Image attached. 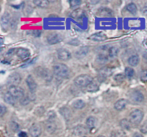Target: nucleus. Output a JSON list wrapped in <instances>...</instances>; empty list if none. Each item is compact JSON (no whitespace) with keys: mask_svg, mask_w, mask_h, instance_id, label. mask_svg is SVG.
<instances>
[{"mask_svg":"<svg viewBox=\"0 0 147 137\" xmlns=\"http://www.w3.org/2000/svg\"><path fill=\"white\" fill-rule=\"evenodd\" d=\"M15 52H17V50H15V49H10V50H8V52L7 53V55L11 56Z\"/></svg>","mask_w":147,"mask_h":137,"instance_id":"40","label":"nucleus"},{"mask_svg":"<svg viewBox=\"0 0 147 137\" xmlns=\"http://www.w3.org/2000/svg\"><path fill=\"white\" fill-rule=\"evenodd\" d=\"M93 81V78L89 75L83 74L78 76L75 78L74 83L78 87H86L87 88L92 82Z\"/></svg>","mask_w":147,"mask_h":137,"instance_id":"2","label":"nucleus"},{"mask_svg":"<svg viewBox=\"0 0 147 137\" xmlns=\"http://www.w3.org/2000/svg\"><path fill=\"white\" fill-rule=\"evenodd\" d=\"M16 54H17V57L19 58H20L22 60H25L27 59H28L30 55V51L27 49L22 48V47H20V48L17 49V52H16Z\"/></svg>","mask_w":147,"mask_h":137,"instance_id":"10","label":"nucleus"},{"mask_svg":"<svg viewBox=\"0 0 147 137\" xmlns=\"http://www.w3.org/2000/svg\"><path fill=\"white\" fill-rule=\"evenodd\" d=\"M83 137H86V136H83Z\"/></svg>","mask_w":147,"mask_h":137,"instance_id":"45","label":"nucleus"},{"mask_svg":"<svg viewBox=\"0 0 147 137\" xmlns=\"http://www.w3.org/2000/svg\"><path fill=\"white\" fill-rule=\"evenodd\" d=\"M130 98L132 101L136 103H142L144 100V96L139 90H134L130 95Z\"/></svg>","mask_w":147,"mask_h":137,"instance_id":"9","label":"nucleus"},{"mask_svg":"<svg viewBox=\"0 0 147 137\" xmlns=\"http://www.w3.org/2000/svg\"><path fill=\"white\" fill-rule=\"evenodd\" d=\"M134 70L132 67H126V69H125V76H126L127 78H131L134 77Z\"/></svg>","mask_w":147,"mask_h":137,"instance_id":"29","label":"nucleus"},{"mask_svg":"<svg viewBox=\"0 0 147 137\" xmlns=\"http://www.w3.org/2000/svg\"><path fill=\"white\" fill-rule=\"evenodd\" d=\"M1 27L4 30H7L10 24V16L8 13H5L1 18Z\"/></svg>","mask_w":147,"mask_h":137,"instance_id":"13","label":"nucleus"},{"mask_svg":"<svg viewBox=\"0 0 147 137\" xmlns=\"http://www.w3.org/2000/svg\"><path fill=\"white\" fill-rule=\"evenodd\" d=\"M112 74V70H111L109 67H105V68L101 69L100 70V73H99V76L101 78H107L109 76H111Z\"/></svg>","mask_w":147,"mask_h":137,"instance_id":"21","label":"nucleus"},{"mask_svg":"<svg viewBox=\"0 0 147 137\" xmlns=\"http://www.w3.org/2000/svg\"><path fill=\"white\" fill-rule=\"evenodd\" d=\"M29 132L32 137H39L42 134V128L37 124H34L30 128Z\"/></svg>","mask_w":147,"mask_h":137,"instance_id":"8","label":"nucleus"},{"mask_svg":"<svg viewBox=\"0 0 147 137\" xmlns=\"http://www.w3.org/2000/svg\"><path fill=\"white\" fill-rule=\"evenodd\" d=\"M125 78H126V76H125V75H123V74H122V73H119V74H117L114 77V80L119 83H122V82H123V80H125Z\"/></svg>","mask_w":147,"mask_h":137,"instance_id":"34","label":"nucleus"},{"mask_svg":"<svg viewBox=\"0 0 147 137\" xmlns=\"http://www.w3.org/2000/svg\"><path fill=\"white\" fill-rule=\"evenodd\" d=\"M128 101L126 99H120L117 101L114 104V109L117 111H122L125 109L127 105Z\"/></svg>","mask_w":147,"mask_h":137,"instance_id":"16","label":"nucleus"},{"mask_svg":"<svg viewBox=\"0 0 147 137\" xmlns=\"http://www.w3.org/2000/svg\"><path fill=\"white\" fill-rule=\"evenodd\" d=\"M133 137H144V136H142V135L141 134H139V133H136V134H134Z\"/></svg>","mask_w":147,"mask_h":137,"instance_id":"43","label":"nucleus"},{"mask_svg":"<svg viewBox=\"0 0 147 137\" xmlns=\"http://www.w3.org/2000/svg\"><path fill=\"white\" fill-rule=\"evenodd\" d=\"M144 118V113L139 109H136L130 113L129 117V121L131 124L139 125Z\"/></svg>","mask_w":147,"mask_h":137,"instance_id":"3","label":"nucleus"},{"mask_svg":"<svg viewBox=\"0 0 147 137\" xmlns=\"http://www.w3.org/2000/svg\"><path fill=\"white\" fill-rule=\"evenodd\" d=\"M8 92L15 99H22L24 96V91L22 88L17 86H10Z\"/></svg>","mask_w":147,"mask_h":137,"instance_id":"5","label":"nucleus"},{"mask_svg":"<svg viewBox=\"0 0 147 137\" xmlns=\"http://www.w3.org/2000/svg\"><path fill=\"white\" fill-rule=\"evenodd\" d=\"M74 133L76 134L77 136H81V135H83L86 134V132H85V129L83 127V126H77L76 128H75L74 129Z\"/></svg>","mask_w":147,"mask_h":137,"instance_id":"33","label":"nucleus"},{"mask_svg":"<svg viewBox=\"0 0 147 137\" xmlns=\"http://www.w3.org/2000/svg\"><path fill=\"white\" fill-rule=\"evenodd\" d=\"M86 103L83 100H77L73 103V106L76 109H82L85 107Z\"/></svg>","mask_w":147,"mask_h":137,"instance_id":"28","label":"nucleus"},{"mask_svg":"<svg viewBox=\"0 0 147 137\" xmlns=\"http://www.w3.org/2000/svg\"><path fill=\"white\" fill-rule=\"evenodd\" d=\"M97 137H106V136H97Z\"/></svg>","mask_w":147,"mask_h":137,"instance_id":"44","label":"nucleus"},{"mask_svg":"<svg viewBox=\"0 0 147 137\" xmlns=\"http://www.w3.org/2000/svg\"><path fill=\"white\" fill-rule=\"evenodd\" d=\"M49 2L50 1L47 0H36V1H33L35 5L38 6L40 7H42V8H45L49 6Z\"/></svg>","mask_w":147,"mask_h":137,"instance_id":"25","label":"nucleus"},{"mask_svg":"<svg viewBox=\"0 0 147 137\" xmlns=\"http://www.w3.org/2000/svg\"><path fill=\"white\" fill-rule=\"evenodd\" d=\"M83 12L81 9H76L75 11H73V13L71 14V17L74 19H78L80 17H81L83 16Z\"/></svg>","mask_w":147,"mask_h":137,"instance_id":"32","label":"nucleus"},{"mask_svg":"<svg viewBox=\"0 0 147 137\" xmlns=\"http://www.w3.org/2000/svg\"><path fill=\"white\" fill-rule=\"evenodd\" d=\"M98 88L99 85L98 83V82L95 81V80H93V81L87 87V90L89 92H96L98 90Z\"/></svg>","mask_w":147,"mask_h":137,"instance_id":"23","label":"nucleus"},{"mask_svg":"<svg viewBox=\"0 0 147 137\" xmlns=\"http://www.w3.org/2000/svg\"><path fill=\"white\" fill-rule=\"evenodd\" d=\"M35 73L37 76L42 78L46 81H50L53 78V75L50 70L47 68H43L42 67H37L35 69Z\"/></svg>","mask_w":147,"mask_h":137,"instance_id":"4","label":"nucleus"},{"mask_svg":"<svg viewBox=\"0 0 147 137\" xmlns=\"http://www.w3.org/2000/svg\"><path fill=\"white\" fill-rule=\"evenodd\" d=\"M119 53V49L116 47H111L109 50V55L110 57H114L117 56Z\"/></svg>","mask_w":147,"mask_h":137,"instance_id":"30","label":"nucleus"},{"mask_svg":"<svg viewBox=\"0 0 147 137\" xmlns=\"http://www.w3.org/2000/svg\"><path fill=\"white\" fill-rule=\"evenodd\" d=\"M4 100L6 103L10 105H14L16 103V99L9 92L4 95Z\"/></svg>","mask_w":147,"mask_h":137,"instance_id":"19","label":"nucleus"},{"mask_svg":"<svg viewBox=\"0 0 147 137\" xmlns=\"http://www.w3.org/2000/svg\"><path fill=\"white\" fill-rule=\"evenodd\" d=\"M57 57L63 61H66V60H68L71 58V53L66 49L60 48L57 50Z\"/></svg>","mask_w":147,"mask_h":137,"instance_id":"7","label":"nucleus"},{"mask_svg":"<svg viewBox=\"0 0 147 137\" xmlns=\"http://www.w3.org/2000/svg\"><path fill=\"white\" fill-rule=\"evenodd\" d=\"M108 59H109V57H108L107 55L103 54V53H100V54L98 55L96 60L100 64H104V63H106L108 61Z\"/></svg>","mask_w":147,"mask_h":137,"instance_id":"27","label":"nucleus"},{"mask_svg":"<svg viewBox=\"0 0 147 137\" xmlns=\"http://www.w3.org/2000/svg\"><path fill=\"white\" fill-rule=\"evenodd\" d=\"M47 42L50 45H55L62 41V37L58 34H50L47 36Z\"/></svg>","mask_w":147,"mask_h":137,"instance_id":"12","label":"nucleus"},{"mask_svg":"<svg viewBox=\"0 0 147 137\" xmlns=\"http://www.w3.org/2000/svg\"><path fill=\"white\" fill-rule=\"evenodd\" d=\"M140 131L142 133L147 134V121L144 122L143 125H142L140 128Z\"/></svg>","mask_w":147,"mask_h":137,"instance_id":"37","label":"nucleus"},{"mask_svg":"<svg viewBox=\"0 0 147 137\" xmlns=\"http://www.w3.org/2000/svg\"><path fill=\"white\" fill-rule=\"evenodd\" d=\"M111 137H126V135L123 131L116 130L112 132Z\"/></svg>","mask_w":147,"mask_h":137,"instance_id":"31","label":"nucleus"},{"mask_svg":"<svg viewBox=\"0 0 147 137\" xmlns=\"http://www.w3.org/2000/svg\"><path fill=\"white\" fill-rule=\"evenodd\" d=\"M89 51L88 47H82L81 48L79 49L76 53V55L78 58H82L84 57L86 55L88 54Z\"/></svg>","mask_w":147,"mask_h":137,"instance_id":"17","label":"nucleus"},{"mask_svg":"<svg viewBox=\"0 0 147 137\" xmlns=\"http://www.w3.org/2000/svg\"><path fill=\"white\" fill-rule=\"evenodd\" d=\"M21 76L18 73H13L7 78V83L10 86H17L21 82Z\"/></svg>","mask_w":147,"mask_h":137,"instance_id":"6","label":"nucleus"},{"mask_svg":"<svg viewBox=\"0 0 147 137\" xmlns=\"http://www.w3.org/2000/svg\"><path fill=\"white\" fill-rule=\"evenodd\" d=\"M56 124L53 121H47L45 124V129L48 133L53 134L56 130Z\"/></svg>","mask_w":147,"mask_h":137,"instance_id":"18","label":"nucleus"},{"mask_svg":"<svg viewBox=\"0 0 147 137\" xmlns=\"http://www.w3.org/2000/svg\"><path fill=\"white\" fill-rule=\"evenodd\" d=\"M142 14H144V15L147 16V3L146 4H145L143 8H142Z\"/></svg>","mask_w":147,"mask_h":137,"instance_id":"41","label":"nucleus"},{"mask_svg":"<svg viewBox=\"0 0 147 137\" xmlns=\"http://www.w3.org/2000/svg\"><path fill=\"white\" fill-rule=\"evenodd\" d=\"M98 14L102 17H113V13L111 9L109 8H101L98 11Z\"/></svg>","mask_w":147,"mask_h":137,"instance_id":"14","label":"nucleus"},{"mask_svg":"<svg viewBox=\"0 0 147 137\" xmlns=\"http://www.w3.org/2000/svg\"><path fill=\"white\" fill-rule=\"evenodd\" d=\"M10 127H11V129L14 132H17V130H19V128H20L19 127V125L17 123H15V122H11V125H10Z\"/></svg>","mask_w":147,"mask_h":137,"instance_id":"38","label":"nucleus"},{"mask_svg":"<svg viewBox=\"0 0 147 137\" xmlns=\"http://www.w3.org/2000/svg\"><path fill=\"white\" fill-rule=\"evenodd\" d=\"M126 9L132 14H136L137 12V7L134 3H129L126 6Z\"/></svg>","mask_w":147,"mask_h":137,"instance_id":"26","label":"nucleus"},{"mask_svg":"<svg viewBox=\"0 0 147 137\" xmlns=\"http://www.w3.org/2000/svg\"><path fill=\"white\" fill-rule=\"evenodd\" d=\"M90 40H93V41L96 42H101L104 41L107 39V37H106V34L103 32H97L95 33V34H92L90 37Z\"/></svg>","mask_w":147,"mask_h":137,"instance_id":"15","label":"nucleus"},{"mask_svg":"<svg viewBox=\"0 0 147 137\" xmlns=\"http://www.w3.org/2000/svg\"><path fill=\"white\" fill-rule=\"evenodd\" d=\"M140 78L143 81H147V70H143L140 74Z\"/></svg>","mask_w":147,"mask_h":137,"instance_id":"36","label":"nucleus"},{"mask_svg":"<svg viewBox=\"0 0 147 137\" xmlns=\"http://www.w3.org/2000/svg\"><path fill=\"white\" fill-rule=\"evenodd\" d=\"M19 137H27V134L24 132H21L19 134Z\"/></svg>","mask_w":147,"mask_h":137,"instance_id":"42","label":"nucleus"},{"mask_svg":"<svg viewBox=\"0 0 147 137\" xmlns=\"http://www.w3.org/2000/svg\"><path fill=\"white\" fill-rule=\"evenodd\" d=\"M53 73L60 78L67 77L70 74V70L66 65L63 63H58L53 66Z\"/></svg>","mask_w":147,"mask_h":137,"instance_id":"1","label":"nucleus"},{"mask_svg":"<svg viewBox=\"0 0 147 137\" xmlns=\"http://www.w3.org/2000/svg\"><path fill=\"white\" fill-rule=\"evenodd\" d=\"M26 83H27V86H28L29 89L31 92L35 91V90L37 89V85L36 81L34 80V79L33 78L32 76L31 75L28 76L27 77V79H26Z\"/></svg>","mask_w":147,"mask_h":137,"instance_id":"11","label":"nucleus"},{"mask_svg":"<svg viewBox=\"0 0 147 137\" xmlns=\"http://www.w3.org/2000/svg\"><path fill=\"white\" fill-rule=\"evenodd\" d=\"M69 3H70V7H71L72 8H76V7L80 5L81 1H80V0H70V1H69Z\"/></svg>","mask_w":147,"mask_h":137,"instance_id":"35","label":"nucleus"},{"mask_svg":"<svg viewBox=\"0 0 147 137\" xmlns=\"http://www.w3.org/2000/svg\"><path fill=\"white\" fill-rule=\"evenodd\" d=\"M96 118H94L93 116H90L86 120V126L89 129H93L95 126V124H96Z\"/></svg>","mask_w":147,"mask_h":137,"instance_id":"24","label":"nucleus"},{"mask_svg":"<svg viewBox=\"0 0 147 137\" xmlns=\"http://www.w3.org/2000/svg\"><path fill=\"white\" fill-rule=\"evenodd\" d=\"M120 126L124 130H130L131 127V124L129 121V120L126 119H123L121 121Z\"/></svg>","mask_w":147,"mask_h":137,"instance_id":"22","label":"nucleus"},{"mask_svg":"<svg viewBox=\"0 0 147 137\" xmlns=\"http://www.w3.org/2000/svg\"><path fill=\"white\" fill-rule=\"evenodd\" d=\"M0 111H1V112H0L1 114H0V116H1V117H2V116L5 114L6 112H7V108H6L4 105H1V106H0Z\"/></svg>","mask_w":147,"mask_h":137,"instance_id":"39","label":"nucleus"},{"mask_svg":"<svg viewBox=\"0 0 147 137\" xmlns=\"http://www.w3.org/2000/svg\"><path fill=\"white\" fill-rule=\"evenodd\" d=\"M128 63L132 67H134V66H136L139 63V57L136 55H132L128 59Z\"/></svg>","mask_w":147,"mask_h":137,"instance_id":"20","label":"nucleus"}]
</instances>
